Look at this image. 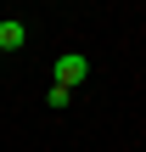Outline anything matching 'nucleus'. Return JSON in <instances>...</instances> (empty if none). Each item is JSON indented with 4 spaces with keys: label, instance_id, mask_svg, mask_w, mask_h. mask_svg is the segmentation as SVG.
<instances>
[{
    "label": "nucleus",
    "instance_id": "7ed1b4c3",
    "mask_svg": "<svg viewBox=\"0 0 146 152\" xmlns=\"http://www.w3.org/2000/svg\"><path fill=\"white\" fill-rule=\"evenodd\" d=\"M45 102H51V107H56V113H62V107H68V102H73V90H62V85H51V90H45Z\"/></svg>",
    "mask_w": 146,
    "mask_h": 152
},
{
    "label": "nucleus",
    "instance_id": "f03ea898",
    "mask_svg": "<svg viewBox=\"0 0 146 152\" xmlns=\"http://www.w3.org/2000/svg\"><path fill=\"white\" fill-rule=\"evenodd\" d=\"M23 39H28V28H23V23H11V17H0V51H17Z\"/></svg>",
    "mask_w": 146,
    "mask_h": 152
},
{
    "label": "nucleus",
    "instance_id": "f257e3e1",
    "mask_svg": "<svg viewBox=\"0 0 146 152\" xmlns=\"http://www.w3.org/2000/svg\"><path fill=\"white\" fill-rule=\"evenodd\" d=\"M51 79H56L62 90H79V85L90 79V56H84V51H62L56 68H51Z\"/></svg>",
    "mask_w": 146,
    "mask_h": 152
},
{
    "label": "nucleus",
    "instance_id": "20e7f679",
    "mask_svg": "<svg viewBox=\"0 0 146 152\" xmlns=\"http://www.w3.org/2000/svg\"><path fill=\"white\" fill-rule=\"evenodd\" d=\"M0 56H6V51H0Z\"/></svg>",
    "mask_w": 146,
    "mask_h": 152
}]
</instances>
